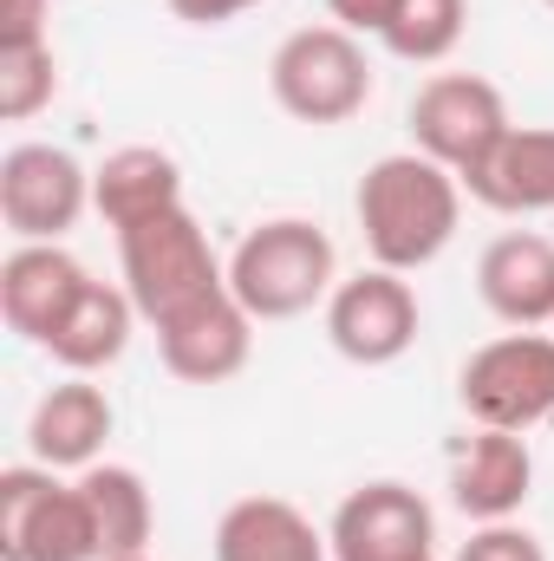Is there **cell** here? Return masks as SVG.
<instances>
[{
    "label": "cell",
    "instance_id": "1",
    "mask_svg": "<svg viewBox=\"0 0 554 561\" xmlns=\"http://www.w3.org/2000/svg\"><path fill=\"white\" fill-rule=\"evenodd\" d=\"M457 216H463V183L443 163H430L424 150L379 157L359 176V229H366L372 262L392 275L437 262L443 242L457 236Z\"/></svg>",
    "mask_w": 554,
    "mask_h": 561
},
{
    "label": "cell",
    "instance_id": "2",
    "mask_svg": "<svg viewBox=\"0 0 554 561\" xmlns=\"http://www.w3.org/2000/svg\"><path fill=\"white\" fill-rule=\"evenodd\" d=\"M229 294L255 313V320H293L313 300L333 294V242L320 222L275 216L262 229H249L229 255Z\"/></svg>",
    "mask_w": 554,
    "mask_h": 561
},
{
    "label": "cell",
    "instance_id": "3",
    "mask_svg": "<svg viewBox=\"0 0 554 561\" xmlns=\"http://www.w3.org/2000/svg\"><path fill=\"white\" fill-rule=\"evenodd\" d=\"M118 255H125V294L138 300L150 327H163V320H176L196 300L229 287V268L216 262V249L189 209H170V216H150L138 229H125Z\"/></svg>",
    "mask_w": 554,
    "mask_h": 561
},
{
    "label": "cell",
    "instance_id": "4",
    "mask_svg": "<svg viewBox=\"0 0 554 561\" xmlns=\"http://www.w3.org/2000/svg\"><path fill=\"white\" fill-rule=\"evenodd\" d=\"M268 85H275V105L287 118L346 125L372 99V66H366V46L346 26H300V33L280 39Z\"/></svg>",
    "mask_w": 554,
    "mask_h": 561
},
{
    "label": "cell",
    "instance_id": "5",
    "mask_svg": "<svg viewBox=\"0 0 554 561\" xmlns=\"http://www.w3.org/2000/svg\"><path fill=\"white\" fill-rule=\"evenodd\" d=\"M509 131H516L509 105L483 72H437L412 99V144L430 163H443L457 183H470Z\"/></svg>",
    "mask_w": 554,
    "mask_h": 561
},
{
    "label": "cell",
    "instance_id": "6",
    "mask_svg": "<svg viewBox=\"0 0 554 561\" xmlns=\"http://www.w3.org/2000/svg\"><path fill=\"white\" fill-rule=\"evenodd\" d=\"M0 561H105L79 483H59L46 463L0 477Z\"/></svg>",
    "mask_w": 554,
    "mask_h": 561
},
{
    "label": "cell",
    "instance_id": "7",
    "mask_svg": "<svg viewBox=\"0 0 554 561\" xmlns=\"http://www.w3.org/2000/svg\"><path fill=\"white\" fill-rule=\"evenodd\" d=\"M463 412L483 431H535L554 419V340L549 333H503L463 359L457 379Z\"/></svg>",
    "mask_w": 554,
    "mask_h": 561
},
{
    "label": "cell",
    "instance_id": "8",
    "mask_svg": "<svg viewBox=\"0 0 554 561\" xmlns=\"http://www.w3.org/2000/svg\"><path fill=\"white\" fill-rule=\"evenodd\" d=\"M417 294L412 280H399L392 268H366V275L339 280L326 294V340L339 359L353 366H392L417 346Z\"/></svg>",
    "mask_w": 554,
    "mask_h": 561
},
{
    "label": "cell",
    "instance_id": "9",
    "mask_svg": "<svg viewBox=\"0 0 554 561\" xmlns=\"http://www.w3.org/2000/svg\"><path fill=\"white\" fill-rule=\"evenodd\" d=\"M92 203V176L72 150L53 144H13L0 157V222L20 242H59Z\"/></svg>",
    "mask_w": 554,
    "mask_h": 561
},
{
    "label": "cell",
    "instance_id": "10",
    "mask_svg": "<svg viewBox=\"0 0 554 561\" xmlns=\"http://www.w3.org/2000/svg\"><path fill=\"white\" fill-rule=\"evenodd\" d=\"M326 542L339 561H430L437 523L412 483H359L339 503Z\"/></svg>",
    "mask_w": 554,
    "mask_h": 561
},
{
    "label": "cell",
    "instance_id": "11",
    "mask_svg": "<svg viewBox=\"0 0 554 561\" xmlns=\"http://www.w3.org/2000/svg\"><path fill=\"white\" fill-rule=\"evenodd\" d=\"M249 346H255V313L229 287L157 327V353L183 386H229L249 366Z\"/></svg>",
    "mask_w": 554,
    "mask_h": 561
},
{
    "label": "cell",
    "instance_id": "12",
    "mask_svg": "<svg viewBox=\"0 0 554 561\" xmlns=\"http://www.w3.org/2000/svg\"><path fill=\"white\" fill-rule=\"evenodd\" d=\"M85 280L92 275H85L66 249H53V242H26V249H13V255L0 262V320H7L20 340L46 346L53 327L72 313V300H79Z\"/></svg>",
    "mask_w": 554,
    "mask_h": 561
},
{
    "label": "cell",
    "instance_id": "13",
    "mask_svg": "<svg viewBox=\"0 0 554 561\" xmlns=\"http://www.w3.org/2000/svg\"><path fill=\"white\" fill-rule=\"evenodd\" d=\"M535 490V457L522 444V431H483L457 450L450 463V496L470 523H509Z\"/></svg>",
    "mask_w": 554,
    "mask_h": 561
},
{
    "label": "cell",
    "instance_id": "14",
    "mask_svg": "<svg viewBox=\"0 0 554 561\" xmlns=\"http://www.w3.org/2000/svg\"><path fill=\"white\" fill-rule=\"evenodd\" d=\"M483 307L496 320H509L516 333H535L554 320V242L549 236H496L476 262Z\"/></svg>",
    "mask_w": 554,
    "mask_h": 561
},
{
    "label": "cell",
    "instance_id": "15",
    "mask_svg": "<svg viewBox=\"0 0 554 561\" xmlns=\"http://www.w3.org/2000/svg\"><path fill=\"white\" fill-rule=\"evenodd\" d=\"M105 437H112V399L99 386H85L79 373L66 386H53L26 419V444L46 470H92Z\"/></svg>",
    "mask_w": 554,
    "mask_h": 561
},
{
    "label": "cell",
    "instance_id": "16",
    "mask_svg": "<svg viewBox=\"0 0 554 561\" xmlns=\"http://www.w3.org/2000/svg\"><path fill=\"white\" fill-rule=\"evenodd\" d=\"M92 203H99V216L125 236V229H138L150 216L183 209V170H176V157L157 150V144H125V150H112V157L99 163Z\"/></svg>",
    "mask_w": 554,
    "mask_h": 561
},
{
    "label": "cell",
    "instance_id": "17",
    "mask_svg": "<svg viewBox=\"0 0 554 561\" xmlns=\"http://www.w3.org/2000/svg\"><path fill=\"white\" fill-rule=\"evenodd\" d=\"M216 561H326V536L280 496H242L216 523Z\"/></svg>",
    "mask_w": 554,
    "mask_h": 561
},
{
    "label": "cell",
    "instance_id": "18",
    "mask_svg": "<svg viewBox=\"0 0 554 561\" xmlns=\"http://www.w3.org/2000/svg\"><path fill=\"white\" fill-rule=\"evenodd\" d=\"M131 320H138V300L125 294V287H105V280H85L79 287V300H72V313L53 327V340H46V353L66 366V373H99V366H112V359H125V346H131Z\"/></svg>",
    "mask_w": 554,
    "mask_h": 561
},
{
    "label": "cell",
    "instance_id": "19",
    "mask_svg": "<svg viewBox=\"0 0 554 561\" xmlns=\"http://www.w3.org/2000/svg\"><path fill=\"white\" fill-rule=\"evenodd\" d=\"M470 196L503 209V216L554 209V131L549 125H516L496 144V157L470 176Z\"/></svg>",
    "mask_w": 554,
    "mask_h": 561
},
{
    "label": "cell",
    "instance_id": "20",
    "mask_svg": "<svg viewBox=\"0 0 554 561\" xmlns=\"http://www.w3.org/2000/svg\"><path fill=\"white\" fill-rule=\"evenodd\" d=\"M79 496L92 510L99 556L105 561L143 556V542L157 529V510H150V490H143V477L131 463H92V470H79Z\"/></svg>",
    "mask_w": 554,
    "mask_h": 561
},
{
    "label": "cell",
    "instance_id": "21",
    "mask_svg": "<svg viewBox=\"0 0 554 561\" xmlns=\"http://www.w3.org/2000/svg\"><path fill=\"white\" fill-rule=\"evenodd\" d=\"M463 20H470V0H399V13L385 20V53L392 59H412V66H437L457 53L463 39Z\"/></svg>",
    "mask_w": 554,
    "mask_h": 561
},
{
    "label": "cell",
    "instance_id": "22",
    "mask_svg": "<svg viewBox=\"0 0 554 561\" xmlns=\"http://www.w3.org/2000/svg\"><path fill=\"white\" fill-rule=\"evenodd\" d=\"M53 92H59V59H53V46H0V118H7V125L46 112Z\"/></svg>",
    "mask_w": 554,
    "mask_h": 561
},
{
    "label": "cell",
    "instance_id": "23",
    "mask_svg": "<svg viewBox=\"0 0 554 561\" xmlns=\"http://www.w3.org/2000/svg\"><path fill=\"white\" fill-rule=\"evenodd\" d=\"M457 561H549V556H542V542H535L529 529H516V523H483V529L457 549Z\"/></svg>",
    "mask_w": 554,
    "mask_h": 561
},
{
    "label": "cell",
    "instance_id": "24",
    "mask_svg": "<svg viewBox=\"0 0 554 561\" xmlns=\"http://www.w3.org/2000/svg\"><path fill=\"white\" fill-rule=\"evenodd\" d=\"M53 0H0V46H46Z\"/></svg>",
    "mask_w": 554,
    "mask_h": 561
},
{
    "label": "cell",
    "instance_id": "25",
    "mask_svg": "<svg viewBox=\"0 0 554 561\" xmlns=\"http://www.w3.org/2000/svg\"><path fill=\"white\" fill-rule=\"evenodd\" d=\"M326 7L346 33H385V20L399 13V0H326Z\"/></svg>",
    "mask_w": 554,
    "mask_h": 561
},
{
    "label": "cell",
    "instance_id": "26",
    "mask_svg": "<svg viewBox=\"0 0 554 561\" xmlns=\"http://www.w3.org/2000/svg\"><path fill=\"white\" fill-rule=\"evenodd\" d=\"M249 7H262V0H170V13L189 20V26H222V20H235Z\"/></svg>",
    "mask_w": 554,
    "mask_h": 561
},
{
    "label": "cell",
    "instance_id": "27",
    "mask_svg": "<svg viewBox=\"0 0 554 561\" xmlns=\"http://www.w3.org/2000/svg\"><path fill=\"white\" fill-rule=\"evenodd\" d=\"M125 561H143V556H125Z\"/></svg>",
    "mask_w": 554,
    "mask_h": 561
},
{
    "label": "cell",
    "instance_id": "28",
    "mask_svg": "<svg viewBox=\"0 0 554 561\" xmlns=\"http://www.w3.org/2000/svg\"><path fill=\"white\" fill-rule=\"evenodd\" d=\"M542 7H554V0H542Z\"/></svg>",
    "mask_w": 554,
    "mask_h": 561
}]
</instances>
